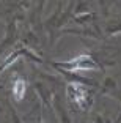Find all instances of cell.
Returning a JSON list of instances; mask_svg holds the SVG:
<instances>
[{"instance_id": "6da1fadb", "label": "cell", "mask_w": 121, "mask_h": 123, "mask_svg": "<svg viewBox=\"0 0 121 123\" xmlns=\"http://www.w3.org/2000/svg\"><path fill=\"white\" fill-rule=\"evenodd\" d=\"M57 68H64L68 71H93V69H99V65L93 60L90 55H80V57L72 58L71 62H58L53 63Z\"/></svg>"}, {"instance_id": "7a4b0ae2", "label": "cell", "mask_w": 121, "mask_h": 123, "mask_svg": "<svg viewBox=\"0 0 121 123\" xmlns=\"http://www.w3.org/2000/svg\"><path fill=\"white\" fill-rule=\"evenodd\" d=\"M68 95L71 98V101L77 106L79 109H86L91 101H90V95L86 92V88L83 87L82 84L77 82H69L68 84Z\"/></svg>"}, {"instance_id": "3957f363", "label": "cell", "mask_w": 121, "mask_h": 123, "mask_svg": "<svg viewBox=\"0 0 121 123\" xmlns=\"http://www.w3.org/2000/svg\"><path fill=\"white\" fill-rule=\"evenodd\" d=\"M25 92H27V82H25L22 77H16V79L13 80V85H11V93H13V96H14L17 101H21V99H24Z\"/></svg>"}, {"instance_id": "277c9868", "label": "cell", "mask_w": 121, "mask_h": 123, "mask_svg": "<svg viewBox=\"0 0 121 123\" xmlns=\"http://www.w3.org/2000/svg\"><path fill=\"white\" fill-rule=\"evenodd\" d=\"M118 123H121V115H120V117H118Z\"/></svg>"}]
</instances>
